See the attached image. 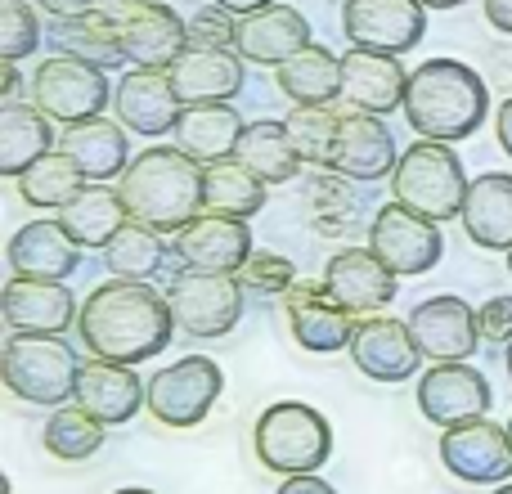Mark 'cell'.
<instances>
[{
  "instance_id": "29",
  "label": "cell",
  "mask_w": 512,
  "mask_h": 494,
  "mask_svg": "<svg viewBox=\"0 0 512 494\" xmlns=\"http://www.w3.org/2000/svg\"><path fill=\"white\" fill-rule=\"evenodd\" d=\"M459 221H463V234L477 247L512 252V176H504V171L472 176Z\"/></svg>"
},
{
  "instance_id": "14",
  "label": "cell",
  "mask_w": 512,
  "mask_h": 494,
  "mask_svg": "<svg viewBox=\"0 0 512 494\" xmlns=\"http://www.w3.org/2000/svg\"><path fill=\"white\" fill-rule=\"evenodd\" d=\"M342 32L360 50L409 54L427 36V5L423 0H346Z\"/></svg>"
},
{
  "instance_id": "42",
  "label": "cell",
  "mask_w": 512,
  "mask_h": 494,
  "mask_svg": "<svg viewBox=\"0 0 512 494\" xmlns=\"http://www.w3.org/2000/svg\"><path fill=\"white\" fill-rule=\"evenodd\" d=\"M185 23H189V45H216V50H234V45H239V23L243 18L230 14L225 5H216V0L198 5Z\"/></svg>"
},
{
  "instance_id": "3",
  "label": "cell",
  "mask_w": 512,
  "mask_h": 494,
  "mask_svg": "<svg viewBox=\"0 0 512 494\" xmlns=\"http://www.w3.org/2000/svg\"><path fill=\"white\" fill-rule=\"evenodd\" d=\"M400 113L418 140H468L490 113V86L477 68L459 59H423L409 72V95Z\"/></svg>"
},
{
  "instance_id": "43",
  "label": "cell",
  "mask_w": 512,
  "mask_h": 494,
  "mask_svg": "<svg viewBox=\"0 0 512 494\" xmlns=\"http://www.w3.org/2000/svg\"><path fill=\"white\" fill-rule=\"evenodd\" d=\"M239 279H243V288L248 292H288L292 283H297V265L288 261V256H279V252H265V247H256V252L248 256V265L239 270Z\"/></svg>"
},
{
  "instance_id": "17",
  "label": "cell",
  "mask_w": 512,
  "mask_h": 494,
  "mask_svg": "<svg viewBox=\"0 0 512 494\" xmlns=\"http://www.w3.org/2000/svg\"><path fill=\"white\" fill-rule=\"evenodd\" d=\"M409 333H414L423 360L459 364V360H468V355H477L481 319L463 297L441 292V297H427L409 310Z\"/></svg>"
},
{
  "instance_id": "13",
  "label": "cell",
  "mask_w": 512,
  "mask_h": 494,
  "mask_svg": "<svg viewBox=\"0 0 512 494\" xmlns=\"http://www.w3.org/2000/svg\"><path fill=\"white\" fill-rule=\"evenodd\" d=\"M113 113L131 135L162 140V135H176L180 117H185V99H180L167 68H131L117 77Z\"/></svg>"
},
{
  "instance_id": "26",
  "label": "cell",
  "mask_w": 512,
  "mask_h": 494,
  "mask_svg": "<svg viewBox=\"0 0 512 494\" xmlns=\"http://www.w3.org/2000/svg\"><path fill=\"white\" fill-rule=\"evenodd\" d=\"M9 270L23 279H72L81 265V243L59 216H41L27 221L23 230L9 239Z\"/></svg>"
},
{
  "instance_id": "12",
  "label": "cell",
  "mask_w": 512,
  "mask_h": 494,
  "mask_svg": "<svg viewBox=\"0 0 512 494\" xmlns=\"http://www.w3.org/2000/svg\"><path fill=\"white\" fill-rule=\"evenodd\" d=\"M369 247L400 274V279H418L427 274L445 252L441 239V221H427V216L409 212L391 198L387 207H378L369 221Z\"/></svg>"
},
{
  "instance_id": "27",
  "label": "cell",
  "mask_w": 512,
  "mask_h": 494,
  "mask_svg": "<svg viewBox=\"0 0 512 494\" xmlns=\"http://www.w3.org/2000/svg\"><path fill=\"white\" fill-rule=\"evenodd\" d=\"M126 126L117 117H90V122H72L63 126L59 149L86 171L90 185H113L126 176L131 167V140H126Z\"/></svg>"
},
{
  "instance_id": "6",
  "label": "cell",
  "mask_w": 512,
  "mask_h": 494,
  "mask_svg": "<svg viewBox=\"0 0 512 494\" xmlns=\"http://www.w3.org/2000/svg\"><path fill=\"white\" fill-rule=\"evenodd\" d=\"M5 387L14 391L27 405H54L63 409L77 396V373L81 360L72 355V346L63 337H45V333H9L5 355Z\"/></svg>"
},
{
  "instance_id": "2",
  "label": "cell",
  "mask_w": 512,
  "mask_h": 494,
  "mask_svg": "<svg viewBox=\"0 0 512 494\" xmlns=\"http://www.w3.org/2000/svg\"><path fill=\"white\" fill-rule=\"evenodd\" d=\"M203 189L207 167L176 144H153L135 153L126 176L117 180L131 221H144L162 234H180L194 216H203Z\"/></svg>"
},
{
  "instance_id": "4",
  "label": "cell",
  "mask_w": 512,
  "mask_h": 494,
  "mask_svg": "<svg viewBox=\"0 0 512 494\" xmlns=\"http://www.w3.org/2000/svg\"><path fill=\"white\" fill-rule=\"evenodd\" d=\"M391 198L409 212L427 216V221H454L463 216L468 203V171H463L454 144L441 140H414L400 153L396 171H391Z\"/></svg>"
},
{
  "instance_id": "36",
  "label": "cell",
  "mask_w": 512,
  "mask_h": 494,
  "mask_svg": "<svg viewBox=\"0 0 512 494\" xmlns=\"http://www.w3.org/2000/svg\"><path fill=\"white\" fill-rule=\"evenodd\" d=\"M265 180L248 171L239 158H225L207 167V189H203V212H221L234 221H252L256 212H265Z\"/></svg>"
},
{
  "instance_id": "50",
  "label": "cell",
  "mask_w": 512,
  "mask_h": 494,
  "mask_svg": "<svg viewBox=\"0 0 512 494\" xmlns=\"http://www.w3.org/2000/svg\"><path fill=\"white\" fill-rule=\"evenodd\" d=\"M18 86H23L18 68L14 63H5V86H0V99H5V104H18Z\"/></svg>"
},
{
  "instance_id": "22",
  "label": "cell",
  "mask_w": 512,
  "mask_h": 494,
  "mask_svg": "<svg viewBox=\"0 0 512 494\" xmlns=\"http://www.w3.org/2000/svg\"><path fill=\"white\" fill-rule=\"evenodd\" d=\"M0 306H5V324L14 333L63 337L81 319V301L72 297V288L63 279H23V274H14L0 292Z\"/></svg>"
},
{
  "instance_id": "16",
  "label": "cell",
  "mask_w": 512,
  "mask_h": 494,
  "mask_svg": "<svg viewBox=\"0 0 512 494\" xmlns=\"http://www.w3.org/2000/svg\"><path fill=\"white\" fill-rule=\"evenodd\" d=\"M171 252H176L180 270H203V274H239L248 265L252 247V225L234 221L221 212H203L171 234Z\"/></svg>"
},
{
  "instance_id": "30",
  "label": "cell",
  "mask_w": 512,
  "mask_h": 494,
  "mask_svg": "<svg viewBox=\"0 0 512 494\" xmlns=\"http://www.w3.org/2000/svg\"><path fill=\"white\" fill-rule=\"evenodd\" d=\"M243 126L248 122H243V113L234 104H189L171 140H176V149H185L189 158L212 167V162L234 158V149H239V140H243Z\"/></svg>"
},
{
  "instance_id": "24",
  "label": "cell",
  "mask_w": 512,
  "mask_h": 494,
  "mask_svg": "<svg viewBox=\"0 0 512 494\" xmlns=\"http://www.w3.org/2000/svg\"><path fill=\"white\" fill-rule=\"evenodd\" d=\"M342 108V104H337ZM400 153H396V135L382 122L378 113H355L342 108V131H337V149H333V171L346 180H391Z\"/></svg>"
},
{
  "instance_id": "21",
  "label": "cell",
  "mask_w": 512,
  "mask_h": 494,
  "mask_svg": "<svg viewBox=\"0 0 512 494\" xmlns=\"http://www.w3.org/2000/svg\"><path fill=\"white\" fill-rule=\"evenodd\" d=\"M346 355L373 382H405L423 364V351H418L414 333H409V319H391V315H364L355 324Z\"/></svg>"
},
{
  "instance_id": "45",
  "label": "cell",
  "mask_w": 512,
  "mask_h": 494,
  "mask_svg": "<svg viewBox=\"0 0 512 494\" xmlns=\"http://www.w3.org/2000/svg\"><path fill=\"white\" fill-rule=\"evenodd\" d=\"M274 494H337L333 486H328L324 477H315V472H306V477H283V486Z\"/></svg>"
},
{
  "instance_id": "8",
  "label": "cell",
  "mask_w": 512,
  "mask_h": 494,
  "mask_svg": "<svg viewBox=\"0 0 512 494\" xmlns=\"http://www.w3.org/2000/svg\"><path fill=\"white\" fill-rule=\"evenodd\" d=\"M225 391V373L212 355H180L149 378V409L162 427H198Z\"/></svg>"
},
{
  "instance_id": "55",
  "label": "cell",
  "mask_w": 512,
  "mask_h": 494,
  "mask_svg": "<svg viewBox=\"0 0 512 494\" xmlns=\"http://www.w3.org/2000/svg\"><path fill=\"white\" fill-rule=\"evenodd\" d=\"M508 274H512V252H508Z\"/></svg>"
},
{
  "instance_id": "20",
  "label": "cell",
  "mask_w": 512,
  "mask_h": 494,
  "mask_svg": "<svg viewBox=\"0 0 512 494\" xmlns=\"http://www.w3.org/2000/svg\"><path fill=\"white\" fill-rule=\"evenodd\" d=\"M409 72L400 63V54H382V50H351L342 54V108H355V113H396L405 108L409 95Z\"/></svg>"
},
{
  "instance_id": "56",
  "label": "cell",
  "mask_w": 512,
  "mask_h": 494,
  "mask_svg": "<svg viewBox=\"0 0 512 494\" xmlns=\"http://www.w3.org/2000/svg\"><path fill=\"white\" fill-rule=\"evenodd\" d=\"M508 436H512V418H508Z\"/></svg>"
},
{
  "instance_id": "5",
  "label": "cell",
  "mask_w": 512,
  "mask_h": 494,
  "mask_svg": "<svg viewBox=\"0 0 512 494\" xmlns=\"http://www.w3.org/2000/svg\"><path fill=\"white\" fill-rule=\"evenodd\" d=\"M252 445L261 468L279 472V477H306V472L324 468L328 454H333V427L315 405L279 400L256 418Z\"/></svg>"
},
{
  "instance_id": "44",
  "label": "cell",
  "mask_w": 512,
  "mask_h": 494,
  "mask_svg": "<svg viewBox=\"0 0 512 494\" xmlns=\"http://www.w3.org/2000/svg\"><path fill=\"white\" fill-rule=\"evenodd\" d=\"M481 319V337L499 346H512V297H490L486 306L477 310Z\"/></svg>"
},
{
  "instance_id": "9",
  "label": "cell",
  "mask_w": 512,
  "mask_h": 494,
  "mask_svg": "<svg viewBox=\"0 0 512 494\" xmlns=\"http://www.w3.org/2000/svg\"><path fill=\"white\" fill-rule=\"evenodd\" d=\"M131 68H171L189 50V23L162 0H104Z\"/></svg>"
},
{
  "instance_id": "15",
  "label": "cell",
  "mask_w": 512,
  "mask_h": 494,
  "mask_svg": "<svg viewBox=\"0 0 512 494\" xmlns=\"http://www.w3.org/2000/svg\"><path fill=\"white\" fill-rule=\"evenodd\" d=\"M441 463L468 486H508L512 477V436L508 427L490 418L445 427L441 432Z\"/></svg>"
},
{
  "instance_id": "41",
  "label": "cell",
  "mask_w": 512,
  "mask_h": 494,
  "mask_svg": "<svg viewBox=\"0 0 512 494\" xmlns=\"http://www.w3.org/2000/svg\"><path fill=\"white\" fill-rule=\"evenodd\" d=\"M45 23L41 9L32 0H0V59L18 63L27 54H36V45L45 41Z\"/></svg>"
},
{
  "instance_id": "7",
  "label": "cell",
  "mask_w": 512,
  "mask_h": 494,
  "mask_svg": "<svg viewBox=\"0 0 512 494\" xmlns=\"http://www.w3.org/2000/svg\"><path fill=\"white\" fill-rule=\"evenodd\" d=\"M113 90L117 86H108L104 68H95L86 59H72V54L41 59L32 68V81H27V99L59 126L104 117L108 104H113Z\"/></svg>"
},
{
  "instance_id": "18",
  "label": "cell",
  "mask_w": 512,
  "mask_h": 494,
  "mask_svg": "<svg viewBox=\"0 0 512 494\" xmlns=\"http://www.w3.org/2000/svg\"><path fill=\"white\" fill-rule=\"evenodd\" d=\"M490 405H495V391L468 360L432 364L418 378V409L432 427H459L472 423V418H486Z\"/></svg>"
},
{
  "instance_id": "25",
  "label": "cell",
  "mask_w": 512,
  "mask_h": 494,
  "mask_svg": "<svg viewBox=\"0 0 512 494\" xmlns=\"http://www.w3.org/2000/svg\"><path fill=\"white\" fill-rule=\"evenodd\" d=\"M167 72L176 81L185 108L189 104H230V99L243 95V81H248L243 54L216 50V45H189Z\"/></svg>"
},
{
  "instance_id": "1",
  "label": "cell",
  "mask_w": 512,
  "mask_h": 494,
  "mask_svg": "<svg viewBox=\"0 0 512 494\" xmlns=\"http://www.w3.org/2000/svg\"><path fill=\"white\" fill-rule=\"evenodd\" d=\"M81 346L99 360L140 364L171 346L176 315H171L167 292L140 279H104L86 301L77 319Z\"/></svg>"
},
{
  "instance_id": "51",
  "label": "cell",
  "mask_w": 512,
  "mask_h": 494,
  "mask_svg": "<svg viewBox=\"0 0 512 494\" xmlns=\"http://www.w3.org/2000/svg\"><path fill=\"white\" fill-rule=\"evenodd\" d=\"M427 9H459V5H468V0H423Z\"/></svg>"
},
{
  "instance_id": "38",
  "label": "cell",
  "mask_w": 512,
  "mask_h": 494,
  "mask_svg": "<svg viewBox=\"0 0 512 494\" xmlns=\"http://www.w3.org/2000/svg\"><path fill=\"white\" fill-rule=\"evenodd\" d=\"M171 247L162 243V230H153V225L144 221H126L122 230L108 239L104 247V265L113 279H140L149 283L153 274L162 270V261H167Z\"/></svg>"
},
{
  "instance_id": "49",
  "label": "cell",
  "mask_w": 512,
  "mask_h": 494,
  "mask_svg": "<svg viewBox=\"0 0 512 494\" xmlns=\"http://www.w3.org/2000/svg\"><path fill=\"white\" fill-rule=\"evenodd\" d=\"M216 5H225V9H230V14L248 18V14H256V9H270V5H279V0H216Z\"/></svg>"
},
{
  "instance_id": "40",
  "label": "cell",
  "mask_w": 512,
  "mask_h": 494,
  "mask_svg": "<svg viewBox=\"0 0 512 494\" xmlns=\"http://www.w3.org/2000/svg\"><path fill=\"white\" fill-rule=\"evenodd\" d=\"M104 432L108 427L99 423V418H90L81 405H63V409H54L50 423L41 427V445H45V454H54V459L81 463L104 445Z\"/></svg>"
},
{
  "instance_id": "32",
  "label": "cell",
  "mask_w": 512,
  "mask_h": 494,
  "mask_svg": "<svg viewBox=\"0 0 512 494\" xmlns=\"http://www.w3.org/2000/svg\"><path fill=\"white\" fill-rule=\"evenodd\" d=\"M274 86L288 95V104H342V54L310 41L274 68Z\"/></svg>"
},
{
  "instance_id": "46",
  "label": "cell",
  "mask_w": 512,
  "mask_h": 494,
  "mask_svg": "<svg viewBox=\"0 0 512 494\" xmlns=\"http://www.w3.org/2000/svg\"><path fill=\"white\" fill-rule=\"evenodd\" d=\"M36 9H45L50 18H68V14H86V9L104 5V0H32Z\"/></svg>"
},
{
  "instance_id": "23",
  "label": "cell",
  "mask_w": 512,
  "mask_h": 494,
  "mask_svg": "<svg viewBox=\"0 0 512 494\" xmlns=\"http://www.w3.org/2000/svg\"><path fill=\"white\" fill-rule=\"evenodd\" d=\"M144 400H149V382H140L135 364L99 360V355L81 360L77 396H72V405H81L90 418H99L104 427L131 423V418L144 409Z\"/></svg>"
},
{
  "instance_id": "10",
  "label": "cell",
  "mask_w": 512,
  "mask_h": 494,
  "mask_svg": "<svg viewBox=\"0 0 512 494\" xmlns=\"http://www.w3.org/2000/svg\"><path fill=\"white\" fill-rule=\"evenodd\" d=\"M167 301L171 315H176V328H185L189 337H225L243 319L248 288H243L239 274L180 270L167 283Z\"/></svg>"
},
{
  "instance_id": "31",
  "label": "cell",
  "mask_w": 512,
  "mask_h": 494,
  "mask_svg": "<svg viewBox=\"0 0 512 494\" xmlns=\"http://www.w3.org/2000/svg\"><path fill=\"white\" fill-rule=\"evenodd\" d=\"M50 149H59V135H54V122L32 99H27V104L18 99V104L0 108V176L18 180Z\"/></svg>"
},
{
  "instance_id": "28",
  "label": "cell",
  "mask_w": 512,
  "mask_h": 494,
  "mask_svg": "<svg viewBox=\"0 0 512 494\" xmlns=\"http://www.w3.org/2000/svg\"><path fill=\"white\" fill-rule=\"evenodd\" d=\"M315 41V32H310L306 14H301L297 5H270V9H256L239 23V45L234 50L243 54V63H256V68H279V63H288L297 50H306V45Z\"/></svg>"
},
{
  "instance_id": "52",
  "label": "cell",
  "mask_w": 512,
  "mask_h": 494,
  "mask_svg": "<svg viewBox=\"0 0 512 494\" xmlns=\"http://www.w3.org/2000/svg\"><path fill=\"white\" fill-rule=\"evenodd\" d=\"M113 494H153V490H140V486H131V490H113Z\"/></svg>"
},
{
  "instance_id": "33",
  "label": "cell",
  "mask_w": 512,
  "mask_h": 494,
  "mask_svg": "<svg viewBox=\"0 0 512 494\" xmlns=\"http://www.w3.org/2000/svg\"><path fill=\"white\" fill-rule=\"evenodd\" d=\"M50 41L59 54H72V59H86L95 68H122L126 54L122 41H117V23L104 5L86 9V14H68V18H54L50 23Z\"/></svg>"
},
{
  "instance_id": "35",
  "label": "cell",
  "mask_w": 512,
  "mask_h": 494,
  "mask_svg": "<svg viewBox=\"0 0 512 494\" xmlns=\"http://www.w3.org/2000/svg\"><path fill=\"white\" fill-rule=\"evenodd\" d=\"M59 221L68 225L72 239H77L81 247H99V252H104L108 239H113V234L122 230L126 221H131V212H126L117 185H86L59 212Z\"/></svg>"
},
{
  "instance_id": "39",
  "label": "cell",
  "mask_w": 512,
  "mask_h": 494,
  "mask_svg": "<svg viewBox=\"0 0 512 494\" xmlns=\"http://www.w3.org/2000/svg\"><path fill=\"white\" fill-rule=\"evenodd\" d=\"M292 144H297L306 167H324L333 171V149H337V131H342V108L337 104H292V113L283 117Z\"/></svg>"
},
{
  "instance_id": "19",
  "label": "cell",
  "mask_w": 512,
  "mask_h": 494,
  "mask_svg": "<svg viewBox=\"0 0 512 494\" xmlns=\"http://www.w3.org/2000/svg\"><path fill=\"white\" fill-rule=\"evenodd\" d=\"M400 274L373 252L369 243L364 247H342V252L328 256L324 265V283L337 301H342L351 315H382V310L396 301L400 292Z\"/></svg>"
},
{
  "instance_id": "34",
  "label": "cell",
  "mask_w": 512,
  "mask_h": 494,
  "mask_svg": "<svg viewBox=\"0 0 512 494\" xmlns=\"http://www.w3.org/2000/svg\"><path fill=\"white\" fill-rule=\"evenodd\" d=\"M234 158L248 171H256L265 185H288V180L301 176V167H306L288 135V126L274 122V117H261V122L243 126V140H239V149H234Z\"/></svg>"
},
{
  "instance_id": "11",
  "label": "cell",
  "mask_w": 512,
  "mask_h": 494,
  "mask_svg": "<svg viewBox=\"0 0 512 494\" xmlns=\"http://www.w3.org/2000/svg\"><path fill=\"white\" fill-rule=\"evenodd\" d=\"M283 319H288V328H292V342L315 355L346 351L355 337V324H360V315H351V310L328 292L324 279L292 283V288L283 292Z\"/></svg>"
},
{
  "instance_id": "37",
  "label": "cell",
  "mask_w": 512,
  "mask_h": 494,
  "mask_svg": "<svg viewBox=\"0 0 512 494\" xmlns=\"http://www.w3.org/2000/svg\"><path fill=\"white\" fill-rule=\"evenodd\" d=\"M86 185H90L86 171L63 149H50L41 162H32V167L18 176V194H23V203L36 207V212H63Z\"/></svg>"
},
{
  "instance_id": "48",
  "label": "cell",
  "mask_w": 512,
  "mask_h": 494,
  "mask_svg": "<svg viewBox=\"0 0 512 494\" xmlns=\"http://www.w3.org/2000/svg\"><path fill=\"white\" fill-rule=\"evenodd\" d=\"M481 9H486V18H490V27H495V32L512 36V0H481Z\"/></svg>"
},
{
  "instance_id": "54",
  "label": "cell",
  "mask_w": 512,
  "mask_h": 494,
  "mask_svg": "<svg viewBox=\"0 0 512 494\" xmlns=\"http://www.w3.org/2000/svg\"><path fill=\"white\" fill-rule=\"evenodd\" d=\"M490 494H512V486H495V490H490Z\"/></svg>"
},
{
  "instance_id": "47",
  "label": "cell",
  "mask_w": 512,
  "mask_h": 494,
  "mask_svg": "<svg viewBox=\"0 0 512 494\" xmlns=\"http://www.w3.org/2000/svg\"><path fill=\"white\" fill-rule=\"evenodd\" d=\"M495 140H499V149L512 158V95L495 108Z\"/></svg>"
},
{
  "instance_id": "53",
  "label": "cell",
  "mask_w": 512,
  "mask_h": 494,
  "mask_svg": "<svg viewBox=\"0 0 512 494\" xmlns=\"http://www.w3.org/2000/svg\"><path fill=\"white\" fill-rule=\"evenodd\" d=\"M504 364H508V378H512V346H508V355H504Z\"/></svg>"
}]
</instances>
